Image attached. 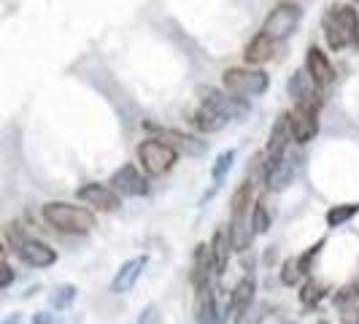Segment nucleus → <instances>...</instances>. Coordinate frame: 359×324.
<instances>
[{"mask_svg": "<svg viewBox=\"0 0 359 324\" xmlns=\"http://www.w3.org/2000/svg\"><path fill=\"white\" fill-rule=\"evenodd\" d=\"M322 33L330 52H343L359 43V11L348 3H332L322 17Z\"/></svg>", "mask_w": 359, "mask_h": 324, "instance_id": "1", "label": "nucleus"}, {"mask_svg": "<svg viewBox=\"0 0 359 324\" xmlns=\"http://www.w3.org/2000/svg\"><path fill=\"white\" fill-rule=\"evenodd\" d=\"M41 216L43 222L54 227L57 233H65V235H87L92 233L95 227V214L92 208L87 205H73V203H65V200H49L43 203L41 208Z\"/></svg>", "mask_w": 359, "mask_h": 324, "instance_id": "2", "label": "nucleus"}, {"mask_svg": "<svg viewBox=\"0 0 359 324\" xmlns=\"http://www.w3.org/2000/svg\"><path fill=\"white\" fill-rule=\"evenodd\" d=\"M6 243L30 268H52L54 262H57V252H54L52 246L33 238V235H27L22 230V224H17V222L6 224Z\"/></svg>", "mask_w": 359, "mask_h": 324, "instance_id": "3", "label": "nucleus"}, {"mask_svg": "<svg viewBox=\"0 0 359 324\" xmlns=\"http://www.w3.org/2000/svg\"><path fill=\"white\" fill-rule=\"evenodd\" d=\"M222 87L227 95H233L238 100H249V97H262L270 87V76L262 68H227L222 73Z\"/></svg>", "mask_w": 359, "mask_h": 324, "instance_id": "4", "label": "nucleus"}, {"mask_svg": "<svg viewBox=\"0 0 359 324\" xmlns=\"http://www.w3.org/2000/svg\"><path fill=\"white\" fill-rule=\"evenodd\" d=\"M135 157H138V165L144 168L146 176L157 179V176H165V173L176 165L179 151L170 144H165L162 138H146V141H141L138 149H135Z\"/></svg>", "mask_w": 359, "mask_h": 324, "instance_id": "5", "label": "nucleus"}, {"mask_svg": "<svg viewBox=\"0 0 359 324\" xmlns=\"http://www.w3.org/2000/svg\"><path fill=\"white\" fill-rule=\"evenodd\" d=\"M300 19H303L300 6H294V3H278L268 17H265L259 33H265V36H268L270 41H276V43H278V41H287V38L297 30Z\"/></svg>", "mask_w": 359, "mask_h": 324, "instance_id": "6", "label": "nucleus"}, {"mask_svg": "<svg viewBox=\"0 0 359 324\" xmlns=\"http://www.w3.org/2000/svg\"><path fill=\"white\" fill-rule=\"evenodd\" d=\"M108 187L119 195V198H144L149 195V181L144 179V173L138 170V165L127 162L122 168H116L108 179Z\"/></svg>", "mask_w": 359, "mask_h": 324, "instance_id": "7", "label": "nucleus"}, {"mask_svg": "<svg viewBox=\"0 0 359 324\" xmlns=\"http://www.w3.org/2000/svg\"><path fill=\"white\" fill-rule=\"evenodd\" d=\"M319 106H294L289 114V130H292V141L300 146L311 144L319 135Z\"/></svg>", "mask_w": 359, "mask_h": 324, "instance_id": "8", "label": "nucleus"}, {"mask_svg": "<svg viewBox=\"0 0 359 324\" xmlns=\"http://www.w3.org/2000/svg\"><path fill=\"white\" fill-rule=\"evenodd\" d=\"M76 200L87 203L92 211H100V214H114L122 208V198L108 187V184H100V181H90L84 187L76 189Z\"/></svg>", "mask_w": 359, "mask_h": 324, "instance_id": "9", "label": "nucleus"}, {"mask_svg": "<svg viewBox=\"0 0 359 324\" xmlns=\"http://www.w3.org/2000/svg\"><path fill=\"white\" fill-rule=\"evenodd\" d=\"M198 95H200V103L216 108V111H219L222 116H227L230 122H233V119H241V116H246V114H249L246 100H238V97L227 95V92H219V90H214V87H200Z\"/></svg>", "mask_w": 359, "mask_h": 324, "instance_id": "10", "label": "nucleus"}, {"mask_svg": "<svg viewBox=\"0 0 359 324\" xmlns=\"http://www.w3.org/2000/svg\"><path fill=\"white\" fill-rule=\"evenodd\" d=\"M198 300H195V324H224L230 311L219 308L214 295V284H205V287L195 289Z\"/></svg>", "mask_w": 359, "mask_h": 324, "instance_id": "11", "label": "nucleus"}, {"mask_svg": "<svg viewBox=\"0 0 359 324\" xmlns=\"http://www.w3.org/2000/svg\"><path fill=\"white\" fill-rule=\"evenodd\" d=\"M306 73L313 79V84L319 87V90H327V87H332L335 84V79H338V73H335V65L330 62V57L319 49V46H308L306 52Z\"/></svg>", "mask_w": 359, "mask_h": 324, "instance_id": "12", "label": "nucleus"}, {"mask_svg": "<svg viewBox=\"0 0 359 324\" xmlns=\"http://www.w3.org/2000/svg\"><path fill=\"white\" fill-rule=\"evenodd\" d=\"M146 130H154V133H160V138L165 144H170L179 154H189V157H200L203 151H205V144L198 141L195 135H189V133H181V130H173V127H160L154 125V122H146Z\"/></svg>", "mask_w": 359, "mask_h": 324, "instance_id": "13", "label": "nucleus"}, {"mask_svg": "<svg viewBox=\"0 0 359 324\" xmlns=\"http://www.w3.org/2000/svg\"><path fill=\"white\" fill-rule=\"evenodd\" d=\"M289 97L294 100V106H319L322 108V97H319V87L313 84V79L303 71H294L289 76V84H287Z\"/></svg>", "mask_w": 359, "mask_h": 324, "instance_id": "14", "label": "nucleus"}, {"mask_svg": "<svg viewBox=\"0 0 359 324\" xmlns=\"http://www.w3.org/2000/svg\"><path fill=\"white\" fill-rule=\"evenodd\" d=\"M289 144H292V130H289V114H281L273 127H270L268 135V146H265V165L268 162L281 160L289 151Z\"/></svg>", "mask_w": 359, "mask_h": 324, "instance_id": "15", "label": "nucleus"}, {"mask_svg": "<svg viewBox=\"0 0 359 324\" xmlns=\"http://www.w3.org/2000/svg\"><path fill=\"white\" fill-rule=\"evenodd\" d=\"M294 157L292 154H284L281 160L276 162H268V165H262V179L268 184V189H276V192H281V189H287L292 179H294Z\"/></svg>", "mask_w": 359, "mask_h": 324, "instance_id": "16", "label": "nucleus"}, {"mask_svg": "<svg viewBox=\"0 0 359 324\" xmlns=\"http://www.w3.org/2000/svg\"><path fill=\"white\" fill-rule=\"evenodd\" d=\"M254 292H257V284H254L252 276H243L235 289L230 292V300H227V311L233 313V322L241 324L243 322V316H246V311L252 308L254 303Z\"/></svg>", "mask_w": 359, "mask_h": 324, "instance_id": "17", "label": "nucleus"}, {"mask_svg": "<svg viewBox=\"0 0 359 324\" xmlns=\"http://www.w3.org/2000/svg\"><path fill=\"white\" fill-rule=\"evenodd\" d=\"M146 265H149V257H146V254L122 262V268L116 270V276L111 278V292H114V295H125V292H130V289L135 287V281L141 278V273H144Z\"/></svg>", "mask_w": 359, "mask_h": 324, "instance_id": "18", "label": "nucleus"}, {"mask_svg": "<svg viewBox=\"0 0 359 324\" xmlns=\"http://www.w3.org/2000/svg\"><path fill=\"white\" fill-rule=\"evenodd\" d=\"M273 57H276V41H270L265 33H257V36L246 43V49H243V60H246V65H252V68L265 65Z\"/></svg>", "mask_w": 359, "mask_h": 324, "instance_id": "19", "label": "nucleus"}, {"mask_svg": "<svg viewBox=\"0 0 359 324\" xmlns=\"http://www.w3.org/2000/svg\"><path fill=\"white\" fill-rule=\"evenodd\" d=\"M230 238H227V230H216L211 243H208V257H211V270H214V278H222L224 270H227V262H230Z\"/></svg>", "mask_w": 359, "mask_h": 324, "instance_id": "20", "label": "nucleus"}, {"mask_svg": "<svg viewBox=\"0 0 359 324\" xmlns=\"http://www.w3.org/2000/svg\"><path fill=\"white\" fill-rule=\"evenodd\" d=\"M192 122L198 127L200 133H205V135H211V133H219V130H224L227 127V116H222L216 108L205 106V103H200L198 111H195V116H192Z\"/></svg>", "mask_w": 359, "mask_h": 324, "instance_id": "21", "label": "nucleus"}, {"mask_svg": "<svg viewBox=\"0 0 359 324\" xmlns=\"http://www.w3.org/2000/svg\"><path fill=\"white\" fill-rule=\"evenodd\" d=\"M252 205H254V184L252 181H243L233 192V198H230V216L246 214V211H252Z\"/></svg>", "mask_w": 359, "mask_h": 324, "instance_id": "22", "label": "nucleus"}, {"mask_svg": "<svg viewBox=\"0 0 359 324\" xmlns=\"http://www.w3.org/2000/svg\"><path fill=\"white\" fill-rule=\"evenodd\" d=\"M270 224H273V214H270L268 198H257V200H254V205H252V227H254V235L268 233Z\"/></svg>", "mask_w": 359, "mask_h": 324, "instance_id": "23", "label": "nucleus"}, {"mask_svg": "<svg viewBox=\"0 0 359 324\" xmlns=\"http://www.w3.org/2000/svg\"><path fill=\"white\" fill-rule=\"evenodd\" d=\"M324 297H327V287H324L322 281H316V278L308 276V281L300 287V303L306 308H316Z\"/></svg>", "mask_w": 359, "mask_h": 324, "instance_id": "24", "label": "nucleus"}, {"mask_svg": "<svg viewBox=\"0 0 359 324\" xmlns=\"http://www.w3.org/2000/svg\"><path fill=\"white\" fill-rule=\"evenodd\" d=\"M359 214V203H343V205H332L327 211V227H343L346 222H351Z\"/></svg>", "mask_w": 359, "mask_h": 324, "instance_id": "25", "label": "nucleus"}, {"mask_svg": "<svg viewBox=\"0 0 359 324\" xmlns=\"http://www.w3.org/2000/svg\"><path fill=\"white\" fill-rule=\"evenodd\" d=\"M76 292H79V289L73 287V284H60V287L49 295V306H52L54 311H65V308H71L73 300H76Z\"/></svg>", "mask_w": 359, "mask_h": 324, "instance_id": "26", "label": "nucleus"}, {"mask_svg": "<svg viewBox=\"0 0 359 324\" xmlns=\"http://www.w3.org/2000/svg\"><path fill=\"white\" fill-rule=\"evenodd\" d=\"M235 162V149H227V151H222L219 157H216V162L211 165V179H214V184H222L224 181V176L230 173V168H233Z\"/></svg>", "mask_w": 359, "mask_h": 324, "instance_id": "27", "label": "nucleus"}, {"mask_svg": "<svg viewBox=\"0 0 359 324\" xmlns=\"http://www.w3.org/2000/svg\"><path fill=\"white\" fill-rule=\"evenodd\" d=\"M324 243H327V241H324V238H319V241H316L313 246H308L300 257H294V259H297V268H300V273H303V276H311V270H313V259L322 254Z\"/></svg>", "mask_w": 359, "mask_h": 324, "instance_id": "28", "label": "nucleus"}, {"mask_svg": "<svg viewBox=\"0 0 359 324\" xmlns=\"http://www.w3.org/2000/svg\"><path fill=\"white\" fill-rule=\"evenodd\" d=\"M332 303L338 308H348V306H359V281H351V284H346L335 292V297H332Z\"/></svg>", "mask_w": 359, "mask_h": 324, "instance_id": "29", "label": "nucleus"}, {"mask_svg": "<svg viewBox=\"0 0 359 324\" xmlns=\"http://www.w3.org/2000/svg\"><path fill=\"white\" fill-rule=\"evenodd\" d=\"M306 276L300 273V268H297V259L294 257H289L287 262L281 265V284H287V287H294V284H300Z\"/></svg>", "mask_w": 359, "mask_h": 324, "instance_id": "30", "label": "nucleus"}, {"mask_svg": "<svg viewBox=\"0 0 359 324\" xmlns=\"http://www.w3.org/2000/svg\"><path fill=\"white\" fill-rule=\"evenodd\" d=\"M14 278H17L14 268L6 262V257H0V289L11 287V284H14Z\"/></svg>", "mask_w": 359, "mask_h": 324, "instance_id": "31", "label": "nucleus"}, {"mask_svg": "<svg viewBox=\"0 0 359 324\" xmlns=\"http://www.w3.org/2000/svg\"><path fill=\"white\" fill-rule=\"evenodd\" d=\"M341 324H359V306L341 308Z\"/></svg>", "mask_w": 359, "mask_h": 324, "instance_id": "32", "label": "nucleus"}, {"mask_svg": "<svg viewBox=\"0 0 359 324\" xmlns=\"http://www.w3.org/2000/svg\"><path fill=\"white\" fill-rule=\"evenodd\" d=\"M138 324H157V306H146V311H141Z\"/></svg>", "mask_w": 359, "mask_h": 324, "instance_id": "33", "label": "nucleus"}, {"mask_svg": "<svg viewBox=\"0 0 359 324\" xmlns=\"http://www.w3.org/2000/svg\"><path fill=\"white\" fill-rule=\"evenodd\" d=\"M33 324H54V313H49V311H41V313H36V316H33Z\"/></svg>", "mask_w": 359, "mask_h": 324, "instance_id": "34", "label": "nucleus"}, {"mask_svg": "<svg viewBox=\"0 0 359 324\" xmlns=\"http://www.w3.org/2000/svg\"><path fill=\"white\" fill-rule=\"evenodd\" d=\"M0 324H22V316H19V313H11L8 319H3Z\"/></svg>", "mask_w": 359, "mask_h": 324, "instance_id": "35", "label": "nucleus"}, {"mask_svg": "<svg viewBox=\"0 0 359 324\" xmlns=\"http://www.w3.org/2000/svg\"><path fill=\"white\" fill-rule=\"evenodd\" d=\"M0 257H6V243H3V238H0Z\"/></svg>", "mask_w": 359, "mask_h": 324, "instance_id": "36", "label": "nucleus"}, {"mask_svg": "<svg viewBox=\"0 0 359 324\" xmlns=\"http://www.w3.org/2000/svg\"><path fill=\"white\" fill-rule=\"evenodd\" d=\"M281 324H294V322H281Z\"/></svg>", "mask_w": 359, "mask_h": 324, "instance_id": "37", "label": "nucleus"}, {"mask_svg": "<svg viewBox=\"0 0 359 324\" xmlns=\"http://www.w3.org/2000/svg\"><path fill=\"white\" fill-rule=\"evenodd\" d=\"M319 324H330V322H319Z\"/></svg>", "mask_w": 359, "mask_h": 324, "instance_id": "38", "label": "nucleus"}, {"mask_svg": "<svg viewBox=\"0 0 359 324\" xmlns=\"http://www.w3.org/2000/svg\"><path fill=\"white\" fill-rule=\"evenodd\" d=\"M354 3H357V6H359V0H354Z\"/></svg>", "mask_w": 359, "mask_h": 324, "instance_id": "39", "label": "nucleus"}]
</instances>
